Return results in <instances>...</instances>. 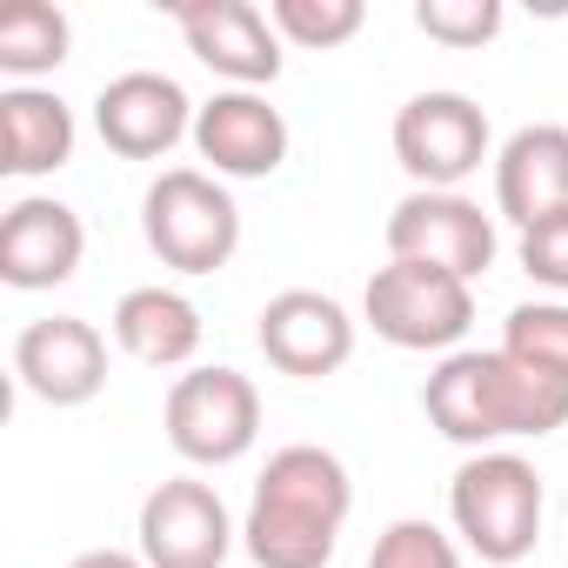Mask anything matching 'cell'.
<instances>
[{
  "mask_svg": "<svg viewBox=\"0 0 568 568\" xmlns=\"http://www.w3.org/2000/svg\"><path fill=\"white\" fill-rule=\"evenodd\" d=\"M194 114L201 108L181 94V81L174 74H154V68L114 74L94 94V134L121 161H161L168 148H181V134H194Z\"/></svg>",
  "mask_w": 568,
  "mask_h": 568,
  "instance_id": "cell-11",
  "label": "cell"
},
{
  "mask_svg": "<svg viewBox=\"0 0 568 568\" xmlns=\"http://www.w3.org/2000/svg\"><path fill=\"white\" fill-rule=\"evenodd\" d=\"M174 21H181L187 54L207 74H221V81L267 88L281 74V34H274V21L254 8V0H181Z\"/></svg>",
  "mask_w": 568,
  "mask_h": 568,
  "instance_id": "cell-13",
  "label": "cell"
},
{
  "mask_svg": "<svg viewBox=\"0 0 568 568\" xmlns=\"http://www.w3.org/2000/svg\"><path fill=\"white\" fill-rule=\"evenodd\" d=\"M267 21H274V34H281V41L328 54V48H342V41H355V34H362L368 8H362V0H274Z\"/></svg>",
  "mask_w": 568,
  "mask_h": 568,
  "instance_id": "cell-20",
  "label": "cell"
},
{
  "mask_svg": "<svg viewBox=\"0 0 568 568\" xmlns=\"http://www.w3.org/2000/svg\"><path fill=\"white\" fill-rule=\"evenodd\" d=\"M141 234L174 274H221L241 247L234 194L201 168H168L141 201Z\"/></svg>",
  "mask_w": 568,
  "mask_h": 568,
  "instance_id": "cell-4",
  "label": "cell"
},
{
  "mask_svg": "<svg viewBox=\"0 0 568 568\" xmlns=\"http://www.w3.org/2000/svg\"><path fill=\"white\" fill-rule=\"evenodd\" d=\"M495 207L515 227H535L568 207V128L535 121L515 128L495 154Z\"/></svg>",
  "mask_w": 568,
  "mask_h": 568,
  "instance_id": "cell-16",
  "label": "cell"
},
{
  "mask_svg": "<svg viewBox=\"0 0 568 568\" xmlns=\"http://www.w3.org/2000/svg\"><path fill=\"white\" fill-rule=\"evenodd\" d=\"M168 442L194 468H227L261 435V395L241 368H187L168 388Z\"/></svg>",
  "mask_w": 568,
  "mask_h": 568,
  "instance_id": "cell-6",
  "label": "cell"
},
{
  "mask_svg": "<svg viewBox=\"0 0 568 568\" xmlns=\"http://www.w3.org/2000/svg\"><path fill=\"white\" fill-rule=\"evenodd\" d=\"M74 48V28L48 0H14L0 14V74H14V88H28L34 74H54Z\"/></svg>",
  "mask_w": 568,
  "mask_h": 568,
  "instance_id": "cell-19",
  "label": "cell"
},
{
  "mask_svg": "<svg viewBox=\"0 0 568 568\" xmlns=\"http://www.w3.org/2000/svg\"><path fill=\"white\" fill-rule=\"evenodd\" d=\"M541 508H548V495H541L535 462H521V455H508V448L468 455V462L455 468V481H448V521H455V535H462L481 561H495V568L535 555V541H541Z\"/></svg>",
  "mask_w": 568,
  "mask_h": 568,
  "instance_id": "cell-3",
  "label": "cell"
},
{
  "mask_svg": "<svg viewBox=\"0 0 568 568\" xmlns=\"http://www.w3.org/2000/svg\"><path fill=\"white\" fill-rule=\"evenodd\" d=\"M501 348L515 362H535L548 375H568V302H521L501 328Z\"/></svg>",
  "mask_w": 568,
  "mask_h": 568,
  "instance_id": "cell-21",
  "label": "cell"
},
{
  "mask_svg": "<svg viewBox=\"0 0 568 568\" xmlns=\"http://www.w3.org/2000/svg\"><path fill=\"white\" fill-rule=\"evenodd\" d=\"M74 161V108L48 88H8L0 94V174L34 181Z\"/></svg>",
  "mask_w": 568,
  "mask_h": 568,
  "instance_id": "cell-17",
  "label": "cell"
},
{
  "mask_svg": "<svg viewBox=\"0 0 568 568\" xmlns=\"http://www.w3.org/2000/svg\"><path fill=\"white\" fill-rule=\"evenodd\" d=\"M81 254H88V227L54 194H28V201H14L0 214V281L21 288V295L74 281Z\"/></svg>",
  "mask_w": 568,
  "mask_h": 568,
  "instance_id": "cell-14",
  "label": "cell"
},
{
  "mask_svg": "<svg viewBox=\"0 0 568 568\" xmlns=\"http://www.w3.org/2000/svg\"><path fill=\"white\" fill-rule=\"evenodd\" d=\"M348 508H355V481L342 455L295 442L267 455L241 521V548L254 555V568H328L342 548Z\"/></svg>",
  "mask_w": 568,
  "mask_h": 568,
  "instance_id": "cell-2",
  "label": "cell"
},
{
  "mask_svg": "<svg viewBox=\"0 0 568 568\" xmlns=\"http://www.w3.org/2000/svg\"><path fill=\"white\" fill-rule=\"evenodd\" d=\"M267 368L281 375H295V382H328L355 362V322L335 295L322 288H288V295H274L261 308V328H254Z\"/></svg>",
  "mask_w": 568,
  "mask_h": 568,
  "instance_id": "cell-10",
  "label": "cell"
},
{
  "mask_svg": "<svg viewBox=\"0 0 568 568\" xmlns=\"http://www.w3.org/2000/svg\"><path fill=\"white\" fill-rule=\"evenodd\" d=\"M422 408L448 442L481 455L515 435H555L568 422V375L515 362L508 348H455L428 375Z\"/></svg>",
  "mask_w": 568,
  "mask_h": 568,
  "instance_id": "cell-1",
  "label": "cell"
},
{
  "mask_svg": "<svg viewBox=\"0 0 568 568\" xmlns=\"http://www.w3.org/2000/svg\"><path fill=\"white\" fill-rule=\"evenodd\" d=\"M362 315L388 348L442 355L475 328V288L455 281V274H442V267H422V261H388L368 281Z\"/></svg>",
  "mask_w": 568,
  "mask_h": 568,
  "instance_id": "cell-5",
  "label": "cell"
},
{
  "mask_svg": "<svg viewBox=\"0 0 568 568\" xmlns=\"http://www.w3.org/2000/svg\"><path fill=\"white\" fill-rule=\"evenodd\" d=\"M395 161L408 168L415 187L462 194V181L488 161V114L468 94H448V88L415 94L395 114Z\"/></svg>",
  "mask_w": 568,
  "mask_h": 568,
  "instance_id": "cell-8",
  "label": "cell"
},
{
  "mask_svg": "<svg viewBox=\"0 0 568 568\" xmlns=\"http://www.w3.org/2000/svg\"><path fill=\"white\" fill-rule=\"evenodd\" d=\"M415 28L442 48H481L501 34V0H422Z\"/></svg>",
  "mask_w": 568,
  "mask_h": 568,
  "instance_id": "cell-22",
  "label": "cell"
},
{
  "mask_svg": "<svg viewBox=\"0 0 568 568\" xmlns=\"http://www.w3.org/2000/svg\"><path fill=\"white\" fill-rule=\"evenodd\" d=\"M14 375L48 408H81L108 388V342L81 315H48L14 335Z\"/></svg>",
  "mask_w": 568,
  "mask_h": 568,
  "instance_id": "cell-12",
  "label": "cell"
},
{
  "mask_svg": "<svg viewBox=\"0 0 568 568\" xmlns=\"http://www.w3.org/2000/svg\"><path fill=\"white\" fill-rule=\"evenodd\" d=\"M515 254H521L528 281H541V288L568 295V207H561V214H548V221H535V227H521Z\"/></svg>",
  "mask_w": 568,
  "mask_h": 568,
  "instance_id": "cell-24",
  "label": "cell"
},
{
  "mask_svg": "<svg viewBox=\"0 0 568 568\" xmlns=\"http://www.w3.org/2000/svg\"><path fill=\"white\" fill-rule=\"evenodd\" d=\"M368 568H462V555H455V541L435 528V521H395L382 541H375V555H368Z\"/></svg>",
  "mask_w": 568,
  "mask_h": 568,
  "instance_id": "cell-23",
  "label": "cell"
},
{
  "mask_svg": "<svg viewBox=\"0 0 568 568\" xmlns=\"http://www.w3.org/2000/svg\"><path fill=\"white\" fill-rule=\"evenodd\" d=\"M114 342L141 368H187L201 355V308L181 288H128L114 302Z\"/></svg>",
  "mask_w": 568,
  "mask_h": 568,
  "instance_id": "cell-18",
  "label": "cell"
},
{
  "mask_svg": "<svg viewBox=\"0 0 568 568\" xmlns=\"http://www.w3.org/2000/svg\"><path fill=\"white\" fill-rule=\"evenodd\" d=\"M68 568H148V561L128 555V548H88V555H74Z\"/></svg>",
  "mask_w": 568,
  "mask_h": 568,
  "instance_id": "cell-25",
  "label": "cell"
},
{
  "mask_svg": "<svg viewBox=\"0 0 568 568\" xmlns=\"http://www.w3.org/2000/svg\"><path fill=\"white\" fill-rule=\"evenodd\" d=\"M194 148L214 168V181H267L288 161V121H281V108H267V94L227 88L194 114Z\"/></svg>",
  "mask_w": 568,
  "mask_h": 568,
  "instance_id": "cell-15",
  "label": "cell"
},
{
  "mask_svg": "<svg viewBox=\"0 0 568 568\" xmlns=\"http://www.w3.org/2000/svg\"><path fill=\"white\" fill-rule=\"evenodd\" d=\"M134 535H141V561L148 568H221L241 528L227 521L221 488H207L194 475H174V481H161L141 501V528Z\"/></svg>",
  "mask_w": 568,
  "mask_h": 568,
  "instance_id": "cell-9",
  "label": "cell"
},
{
  "mask_svg": "<svg viewBox=\"0 0 568 568\" xmlns=\"http://www.w3.org/2000/svg\"><path fill=\"white\" fill-rule=\"evenodd\" d=\"M388 261H422V267H442L475 288L495 267V214H481V201H468V194L415 187L388 214Z\"/></svg>",
  "mask_w": 568,
  "mask_h": 568,
  "instance_id": "cell-7",
  "label": "cell"
}]
</instances>
